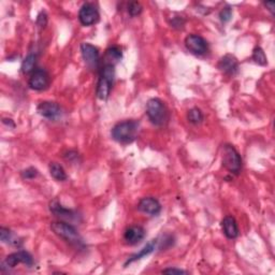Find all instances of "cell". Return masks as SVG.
Segmentation results:
<instances>
[{"label":"cell","instance_id":"obj_24","mask_svg":"<svg viewBox=\"0 0 275 275\" xmlns=\"http://www.w3.org/2000/svg\"><path fill=\"white\" fill-rule=\"evenodd\" d=\"M142 10H143V8H142L140 3L134 2V3H130L128 5V13L132 17H136V16L140 15L142 13Z\"/></svg>","mask_w":275,"mask_h":275},{"label":"cell","instance_id":"obj_15","mask_svg":"<svg viewBox=\"0 0 275 275\" xmlns=\"http://www.w3.org/2000/svg\"><path fill=\"white\" fill-rule=\"evenodd\" d=\"M145 229L141 226H131L126 229L124 233V240L129 245H136L145 238Z\"/></svg>","mask_w":275,"mask_h":275},{"label":"cell","instance_id":"obj_8","mask_svg":"<svg viewBox=\"0 0 275 275\" xmlns=\"http://www.w3.org/2000/svg\"><path fill=\"white\" fill-rule=\"evenodd\" d=\"M81 53L86 66L90 70L98 69L100 63V53L99 49L90 43H82L81 44Z\"/></svg>","mask_w":275,"mask_h":275},{"label":"cell","instance_id":"obj_26","mask_svg":"<svg viewBox=\"0 0 275 275\" xmlns=\"http://www.w3.org/2000/svg\"><path fill=\"white\" fill-rule=\"evenodd\" d=\"M219 17H220V21L222 23L229 22L231 19V17H232V9L230 7L223 8L221 11L219 12Z\"/></svg>","mask_w":275,"mask_h":275},{"label":"cell","instance_id":"obj_27","mask_svg":"<svg viewBox=\"0 0 275 275\" xmlns=\"http://www.w3.org/2000/svg\"><path fill=\"white\" fill-rule=\"evenodd\" d=\"M170 25L173 28H176V29H183V28H184V25H185V19L183 18V17H181V16L173 17L171 19Z\"/></svg>","mask_w":275,"mask_h":275},{"label":"cell","instance_id":"obj_4","mask_svg":"<svg viewBox=\"0 0 275 275\" xmlns=\"http://www.w3.org/2000/svg\"><path fill=\"white\" fill-rule=\"evenodd\" d=\"M115 78V66L111 64H105L101 68L100 77L97 84L96 95L100 100H107L110 96L112 85Z\"/></svg>","mask_w":275,"mask_h":275},{"label":"cell","instance_id":"obj_13","mask_svg":"<svg viewBox=\"0 0 275 275\" xmlns=\"http://www.w3.org/2000/svg\"><path fill=\"white\" fill-rule=\"evenodd\" d=\"M138 210L142 213L146 214V215L157 216L161 212V205H160V202L155 198L145 197L140 200L138 205Z\"/></svg>","mask_w":275,"mask_h":275},{"label":"cell","instance_id":"obj_16","mask_svg":"<svg viewBox=\"0 0 275 275\" xmlns=\"http://www.w3.org/2000/svg\"><path fill=\"white\" fill-rule=\"evenodd\" d=\"M221 229L225 236L230 239H237L239 237V226L233 216H226L221 220Z\"/></svg>","mask_w":275,"mask_h":275},{"label":"cell","instance_id":"obj_10","mask_svg":"<svg viewBox=\"0 0 275 275\" xmlns=\"http://www.w3.org/2000/svg\"><path fill=\"white\" fill-rule=\"evenodd\" d=\"M19 263H23L27 267H32L34 264V258L28 252L18 251V252H15V253H12V254L9 255V256L5 259V261L3 263V267L15 268Z\"/></svg>","mask_w":275,"mask_h":275},{"label":"cell","instance_id":"obj_1","mask_svg":"<svg viewBox=\"0 0 275 275\" xmlns=\"http://www.w3.org/2000/svg\"><path fill=\"white\" fill-rule=\"evenodd\" d=\"M140 131V123L135 119L119 121L111 131V136L118 143L129 144L136 141Z\"/></svg>","mask_w":275,"mask_h":275},{"label":"cell","instance_id":"obj_2","mask_svg":"<svg viewBox=\"0 0 275 275\" xmlns=\"http://www.w3.org/2000/svg\"><path fill=\"white\" fill-rule=\"evenodd\" d=\"M51 229L56 234V236L64 241L70 243L78 248H83L84 243L82 238L79 234L76 227H73L71 223L67 221H53L51 223Z\"/></svg>","mask_w":275,"mask_h":275},{"label":"cell","instance_id":"obj_25","mask_svg":"<svg viewBox=\"0 0 275 275\" xmlns=\"http://www.w3.org/2000/svg\"><path fill=\"white\" fill-rule=\"evenodd\" d=\"M38 174H39L38 170L36 168H34V167L27 168L26 170L22 171V173H21V176H22V178L24 180H33V179L37 178Z\"/></svg>","mask_w":275,"mask_h":275},{"label":"cell","instance_id":"obj_17","mask_svg":"<svg viewBox=\"0 0 275 275\" xmlns=\"http://www.w3.org/2000/svg\"><path fill=\"white\" fill-rule=\"evenodd\" d=\"M158 245V239H155V240H152L151 242H148L146 245L142 248L139 253L135 254V255H132V256L130 258H128V260L125 262V267H127L128 264L132 263V262H135V261H138L142 258H144L146 256H148L149 254H152L153 252L155 251L156 246Z\"/></svg>","mask_w":275,"mask_h":275},{"label":"cell","instance_id":"obj_11","mask_svg":"<svg viewBox=\"0 0 275 275\" xmlns=\"http://www.w3.org/2000/svg\"><path fill=\"white\" fill-rule=\"evenodd\" d=\"M38 113L49 120H56L63 114V109L54 101H42L37 108Z\"/></svg>","mask_w":275,"mask_h":275},{"label":"cell","instance_id":"obj_21","mask_svg":"<svg viewBox=\"0 0 275 275\" xmlns=\"http://www.w3.org/2000/svg\"><path fill=\"white\" fill-rule=\"evenodd\" d=\"M187 119L192 125H199L202 123L203 119H205V116H203V113L200 109L192 108L188 111Z\"/></svg>","mask_w":275,"mask_h":275},{"label":"cell","instance_id":"obj_23","mask_svg":"<svg viewBox=\"0 0 275 275\" xmlns=\"http://www.w3.org/2000/svg\"><path fill=\"white\" fill-rule=\"evenodd\" d=\"M0 240H2L3 243H7V244H13V245H17V241L16 238L13 236L12 231L2 227L0 228Z\"/></svg>","mask_w":275,"mask_h":275},{"label":"cell","instance_id":"obj_18","mask_svg":"<svg viewBox=\"0 0 275 275\" xmlns=\"http://www.w3.org/2000/svg\"><path fill=\"white\" fill-rule=\"evenodd\" d=\"M48 170H49L51 177L55 179L56 181L64 182L68 179L67 173H66L64 167L62 165L57 164V162H51L49 166H48Z\"/></svg>","mask_w":275,"mask_h":275},{"label":"cell","instance_id":"obj_30","mask_svg":"<svg viewBox=\"0 0 275 275\" xmlns=\"http://www.w3.org/2000/svg\"><path fill=\"white\" fill-rule=\"evenodd\" d=\"M264 6H266L267 8H269V11L274 14V8H275V4L273 2L271 3H264Z\"/></svg>","mask_w":275,"mask_h":275},{"label":"cell","instance_id":"obj_3","mask_svg":"<svg viewBox=\"0 0 275 275\" xmlns=\"http://www.w3.org/2000/svg\"><path fill=\"white\" fill-rule=\"evenodd\" d=\"M146 115L151 123L157 126H165L169 120V112L165 103L159 98H152L146 104Z\"/></svg>","mask_w":275,"mask_h":275},{"label":"cell","instance_id":"obj_6","mask_svg":"<svg viewBox=\"0 0 275 275\" xmlns=\"http://www.w3.org/2000/svg\"><path fill=\"white\" fill-rule=\"evenodd\" d=\"M185 45L190 53L201 56L209 52V43L207 40L199 35H189L185 39Z\"/></svg>","mask_w":275,"mask_h":275},{"label":"cell","instance_id":"obj_12","mask_svg":"<svg viewBox=\"0 0 275 275\" xmlns=\"http://www.w3.org/2000/svg\"><path fill=\"white\" fill-rule=\"evenodd\" d=\"M49 211H51V213H53L56 217H58L60 219H64V220H69V221L79 220V217H80L77 211L63 207L56 200L49 203Z\"/></svg>","mask_w":275,"mask_h":275},{"label":"cell","instance_id":"obj_9","mask_svg":"<svg viewBox=\"0 0 275 275\" xmlns=\"http://www.w3.org/2000/svg\"><path fill=\"white\" fill-rule=\"evenodd\" d=\"M99 11L95 5L84 4L79 11V21L83 26H91L99 21Z\"/></svg>","mask_w":275,"mask_h":275},{"label":"cell","instance_id":"obj_20","mask_svg":"<svg viewBox=\"0 0 275 275\" xmlns=\"http://www.w3.org/2000/svg\"><path fill=\"white\" fill-rule=\"evenodd\" d=\"M36 65H37V55L36 54H28L26 58L23 60L21 71L23 74H29L33 73L36 70Z\"/></svg>","mask_w":275,"mask_h":275},{"label":"cell","instance_id":"obj_14","mask_svg":"<svg viewBox=\"0 0 275 275\" xmlns=\"http://www.w3.org/2000/svg\"><path fill=\"white\" fill-rule=\"evenodd\" d=\"M218 68L221 72H223L227 76L233 77L239 72L240 66H239L238 59L236 57L231 54H227L220 58L218 63Z\"/></svg>","mask_w":275,"mask_h":275},{"label":"cell","instance_id":"obj_7","mask_svg":"<svg viewBox=\"0 0 275 275\" xmlns=\"http://www.w3.org/2000/svg\"><path fill=\"white\" fill-rule=\"evenodd\" d=\"M28 85L30 88L37 91L46 89L49 85V74L47 71L42 68L36 69L28 80Z\"/></svg>","mask_w":275,"mask_h":275},{"label":"cell","instance_id":"obj_28","mask_svg":"<svg viewBox=\"0 0 275 275\" xmlns=\"http://www.w3.org/2000/svg\"><path fill=\"white\" fill-rule=\"evenodd\" d=\"M37 24L39 27H45L47 24V16L45 12H41L38 15L37 18Z\"/></svg>","mask_w":275,"mask_h":275},{"label":"cell","instance_id":"obj_22","mask_svg":"<svg viewBox=\"0 0 275 275\" xmlns=\"http://www.w3.org/2000/svg\"><path fill=\"white\" fill-rule=\"evenodd\" d=\"M253 59L255 60V63L260 65V66H267L268 65V59L266 56V53L260 46H256L253 51Z\"/></svg>","mask_w":275,"mask_h":275},{"label":"cell","instance_id":"obj_5","mask_svg":"<svg viewBox=\"0 0 275 275\" xmlns=\"http://www.w3.org/2000/svg\"><path fill=\"white\" fill-rule=\"evenodd\" d=\"M222 166L230 173L239 174L242 169V158L239 152L231 144H225L221 151Z\"/></svg>","mask_w":275,"mask_h":275},{"label":"cell","instance_id":"obj_29","mask_svg":"<svg viewBox=\"0 0 275 275\" xmlns=\"http://www.w3.org/2000/svg\"><path fill=\"white\" fill-rule=\"evenodd\" d=\"M162 273H168V274H187L186 271L182 270V269H178V268L165 269V270H162Z\"/></svg>","mask_w":275,"mask_h":275},{"label":"cell","instance_id":"obj_19","mask_svg":"<svg viewBox=\"0 0 275 275\" xmlns=\"http://www.w3.org/2000/svg\"><path fill=\"white\" fill-rule=\"evenodd\" d=\"M123 57L121 54V49L118 46H111L107 49L106 52V63L105 64H111L116 65L119 60Z\"/></svg>","mask_w":275,"mask_h":275}]
</instances>
